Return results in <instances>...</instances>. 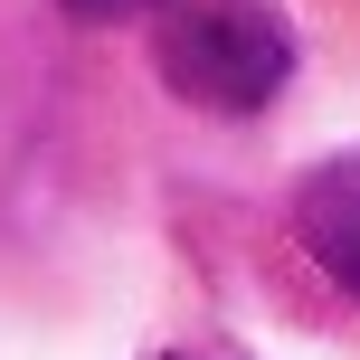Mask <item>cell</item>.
Here are the masks:
<instances>
[{
  "instance_id": "2",
  "label": "cell",
  "mask_w": 360,
  "mask_h": 360,
  "mask_svg": "<svg viewBox=\"0 0 360 360\" xmlns=\"http://www.w3.org/2000/svg\"><path fill=\"white\" fill-rule=\"evenodd\" d=\"M294 237H304V256L342 294H360V152L323 162L304 190H294Z\"/></svg>"
},
{
  "instance_id": "3",
  "label": "cell",
  "mask_w": 360,
  "mask_h": 360,
  "mask_svg": "<svg viewBox=\"0 0 360 360\" xmlns=\"http://www.w3.org/2000/svg\"><path fill=\"white\" fill-rule=\"evenodd\" d=\"M76 19H133V10H162V0H67Z\"/></svg>"
},
{
  "instance_id": "1",
  "label": "cell",
  "mask_w": 360,
  "mask_h": 360,
  "mask_svg": "<svg viewBox=\"0 0 360 360\" xmlns=\"http://www.w3.org/2000/svg\"><path fill=\"white\" fill-rule=\"evenodd\" d=\"M285 76H294V38L256 0H209L162 29V86L209 114H256Z\"/></svg>"
}]
</instances>
